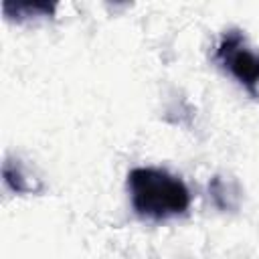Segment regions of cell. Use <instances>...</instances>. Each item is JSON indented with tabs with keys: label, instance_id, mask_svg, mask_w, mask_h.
<instances>
[{
	"label": "cell",
	"instance_id": "6da1fadb",
	"mask_svg": "<svg viewBox=\"0 0 259 259\" xmlns=\"http://www.w3.org/2000/svg\"><path fill=\"white\" fill-rule=\"evenodd\" d=\"M127 188L134 210L152 221L180 217L190 206V190L182 178L162 168H134L127 174Z\"/></svg>",
	"mask_w": 259,
	"mask_h": 259
},
{
	"label": "cell",
	"instance_id": "7a4b0ae2",
	"mask_svg": "<svg viewBox=\"0 0 259 259\" xmlns=\"http://www.w3.org/2000/svg\"><path fill=\"white\" fill-rule=\"evenodd\" d=\"M214 61L235 77L251 97H259V51H253L247 45V38L241 30H225L217 51Z\"/></svg>",
	"mask_w": 259,
	"mask_h": 259
},
{
	"label": "cell",
	"instance_id": "3957f363",
	"mask_svg": "<svg viewBox=\"0 0 259 259\" xmlns=\"http://www.w3.org/2000/svg\"><path fill=\"white\" fill-rule=\"evenodd\" d=\"M4 12L10 18L24 20V18H36V16H51L55 12V4H45V2H4Z\"/></svg>",
	"mask_w": 259,
	"mask_h": 259
},
{
	"label": "cell",
	"instance_id": "277c9868",
	"mask_svg": "<svg viewBox=\"0 0 259 259\" xmlns=\"http://www.w3.org/2000/svg\"><path fill=\"white\" fill-rule=\"evenodd\" d=\"M4 180L14 192H34L36 190L34 184L30 180H26V174L20 168V164H14L10 160H6V164H4Z\"/></svg>",
	"mask_w": 259,
	"mask_h": 259
}]
</instances>
